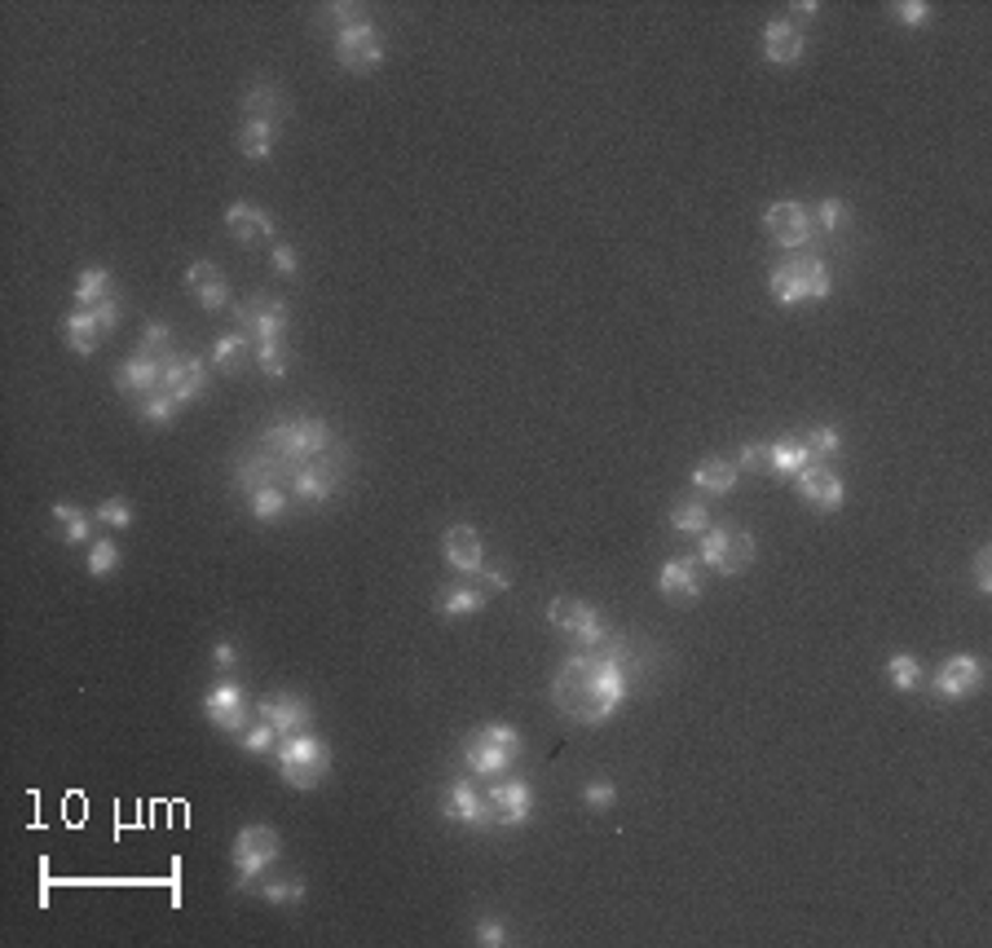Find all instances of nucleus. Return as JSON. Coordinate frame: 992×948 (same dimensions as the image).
<instances>
[{"label":"nucleus","instance_id":"nucleus-1","mask_svg":"<svg viewBox=\"0 0 992 948\" xmlns=\"http://www.w3.org/2000/svg\"><path fill=\"white\" fill-rule=\"evenodd\" d=\"M627 675L618 657L605 653H578L569 657L556 679H551V706L569 719V724H605L622 702H627Z\"/></svg>","mask_w":992,"mask_h":948},{"label":"nucleus","instance_id":"nucleus-2","mask_svg":"<svg viewBox=\"0 0 992 948\" xmlns=\"http://www.w3.org/2000/svg\"><path fill=\"white\" fill-rule=\"evenodd\" d=\"M768 287H772V300L785 309H798L807 300H824L834 292L830 266H824L820 256H790V261H777L768 270Z\"/></svg>","mask_w":992,"mask_h":948},{"label":"nucleus","instance_id":"nucleus-3","mask_svg":"<svg viewBox=\"0 0 992 948\" xmlns=\"http://www.w3.org/2000/svg\"><path fill=\"white\" fill-rule=\"evenodd\" d=\"M517 759H521V732L512 724H485L463 737V763L485 781L508 777Z\"/></svg>","mask_w":992,"mask_h":948},{"label":"nucleus","instance_id":"nucleus-4","mask_svg":"<svg viewBox=\"0 0 992 948\" xmlns=\"http://www.w3.org/2000/svg\"><path fill=\"white\" fill-rule=\"evenodd\" d=\"M278 759V777L292 786V790H318L331 772V750L326 741H318L313 732H292L278 741L274 750Z\"/></svg>","mask_w":992,"mask_h":948},{"label":"nucleus","instance_id":"nucleus-5","mask_svg":"<svg viewBox=\"0 0 992 948\" xmlns=\"http://www.w3.org/2000/svg\"><path fill=\"white\" fill-rule=\"evenodd\" d=\"M547 623L556 631H565L578 653H600L605 640H609V627H605L600 610L587 605V600H573V595H556L551 600V605H547Z\"/></svg>","mask_w":992,"mask_h":948},{"label":"nucleus","instance_id":"nucleus-6","mask_svg":"<svg viewBox=\"0 0 992 948\" xmlns=\"http://www.w3.org/2000/svg\"><path fill=\"white\" fill-rule=\"evenodd\" d=\"M697 561L715 574H746L755 565V534L736 530V526H710L706 534H697Z\"/></svg>","mask_w":992,"mask_h":948},{"label":"nucleus","instance_id":"nucleus-7","mask_svg":"<svg viewBox=\"0 0 992 948\" xmlns=\"http://www.w3.org/2000/svg\"><path fill=\"white\" fill-rule=\"evenodd\" d=\"M278 851H283V842H278V834L270 829V825H247V829H238V838H234V870H238V891H252L265 874H270V865L278 860Z\"/></svg>","mask_w":992,"mask_h":948},{"label":"nucleus","instance_id":"nucleus-8","mask_svg":"<svg viewBox=\"0 0 992 948\" xmlns=\"http://www.w3.org/2000/svg\"><path fill=\"white\" fill-rule=\"evenodd\" d=\"M331 446V428L322 419H292L265 433V451L278 455L283 464H309Z\"/></svg>","mask_w":992,"mask_h":948},{"label":"nucleus","instance_id":"nucleus-9","mask_svg":"<svg viewBox=\"0 0 992 948\" xmlns=\"http://www.w3.org/2000/svg\"><path fill=\"white\" fill-rule=\"evenodd\" d=\"M234 318H238L243 335L265 344V340H283L292 309H287V300H274V296H247L243 305H234Z\"/></svg>","mask_w":992,"mask_h":948},{"label":"nucleus","instance_id":"nucleus-10","mask_svg":"<svg viewBox=\"0 0 992 948\" xmlns=\"http://www.w3.org/2000/svg\"><path fill=\"white\" fill-rule=\"evenodd\" d=\"M203 715H208L221 732L243 737V732H247V719H252V702H247L243 684H234V679H216V684L208 688V698H203Z\"/></svg>","mask_w":992,"mask_h":948},{"label":"nucleus","instance_id":"nucleus-11","mask_svg":"<svg viewBox=\"0 0 992 948\" xmlns=\"http://www.w3.org/2000/svg\"><path fill=\"white\" fill-rule=\"evenodd\" d=\"M336 62L354 75H371L380 62H384V40L375 32V23H358V27H345L336 32Z\"/></svg>","mask_w":992,"mask_h":948},{"label":"nucleus","instance_id":"nucleus-12","mask_svg":"<svg viewBox=\"0 0 992 948\" xmlns=\"http://www.w3.org/2000/svg\"><path fill=\"white\" fill-rule=\"evenodd\" d=\"M442 816L463 829H499V816H494L485 790H476L472 781H450V790L442 799Z\"/></svg>","mask_w":992,"mask_h":948},{"label":"nucleus","instance_id":"nucleus-13","mask_svg":"<svg viewBox=\"0 0 992 948\" xmlns=\"http://www.w3.org/2000/svg\"><path fill=\"white\" fill-rule=\"evenodd\" d=\"M657 591L667 605H693V600L706 591V565L697 556H675L661 565L657 574Z\"/></svg>","mask_w":992,"mask_h":948},{"label":"nucleus","instance_id":"nucleus-14","mask_svg":"<svg viewBox=\"0 0 992 948\" xmlns=\"http://www.w3.org/2000/svg\"><path fill=\"white\" fill-rule=\"evenodd\" d=\"M794 494H798L803 503H811L816 512H839V507H843V477H839L830 464L811 459L807 468L794 472Z\"/></svg>","mask_w":992,"mask_h":948},{"label":"nucleus","instance_id":"nucleus-15","mask_svg":"<svg viewBox=\"0 0 992 948\" xmlns=\"http://www.w3.org/2000/svg\"><path fill=\"white\" fill-rule=\"evenodd\" d=\"M764 225H768L772 243H781V247H790V251H798V247L816 234V217H811V208H807V204H794V199L772 204V208L764 212Z\"/></svg>","mask_w":992,"mask_h":948},{"label":"nucleus","instance_id":"nucleus-16","mask_svg":"<svg viewBox=\"0 0 992 948\" xmlns=\"http://www.w3.org/2000/svg\"><path fill=\"white\" fill-rule=\"evenodd\" d=\"M983 688V662L979 657H970V653H953L948 662H940V670H935V698H944V702H966V698H975Z\"/></svg>","mask_w":992,"mask_h":948},{"label":"nucleus","instance_id":"nucleus-17","mask_svg":"<svg viewBox=\"0 0 992 948\" xmlns=\"http://www.w3.org/2000/svg\"><path fill=\"white\" fill-rule=\"evenodd\" d=\"M485 799H489L494 816H499V825H508V829H517L534 816V790L521 777H494L485 786Z\"/></svg>","mask_w":992,"mask_h":948},{"label":"nucleus","instance_id":"nucleus-18","mask_svg":"<svg viewBox=\"0 0 992 948\" xmlns=\"http://www.w3.org/2000/svg\"><path fill=\"white\" fill-rule=\"evenodd\" d=\"M208 389V362L199 354H163V393H173L182 406Z\"/></svg>","mask_w":992,"mask_h":948},{"label":"nucleus","instance_id":"nucleus-19","mask_svg":"<svg viewBox=\"0 0 992 948\" xmlns=\"http://www.w3.org/2000/svg\"><path fill=\"white\" fill-rule=\"evenodd\" d=\"M442 556L459 578H476L485 569V547H481V534L472 526H450L442 534Z\"/></svg>","mask_w":992,"mask_h":948},{"label":"nucleus","instance_id":"nucleus-20","mask_svg":"<svg viewBox=\"0 0 992 948\" xmlns=\"http://www.w3.org/2000/svg\"><path fill=\"white\" fill-rule=\"evenodd\" d=\"M257 719L274 724L283 737H292V732H309L313 706L305 698H296V693H274V698H261L257 702Z\"/></svg>","mask_w":992,"mask_h":948},{"label":"nucleus","instance_id":"nucleus-21","mask_svg":"<svg viewBox=\"0 0 992 948\" xmlns=\"http://www.w3.org/2000/svg\"><path fill=\"white\" fill-rule=\"evenodd\" d=\"M115 389L124 393V397H150V393H159L163 389V358H150V354H133L120 371H115Z\"/></svg>","mask_w":992,"mask_h":948},{"label":"nucleus","instance_id":"nucleus-22","mask_svg":"<svg viewBox=\"0 0 992 948\" xmlns=\"http://www.w3.org/2000/svg\"><path fill=\"white\" fill-rule=\"evenodd\" d=\"M225 230L234 234V243L252 247L261 238H274V217L265 208H252V204H230L225 208Z\"/></svg>","mask_w":992,"mask_h":948},{"label":"nucleus","instance_id":"nucleus-23","mask_svg":"<svg viewBox=\"0 0 992 948\" xmlns=\"http://www.w3.org/2000/svg\"><path fill=\"white\" fill-rule=\"evenodd\" d=\"M803 32L790 23V19H772L768 27H764V58L772 62V66H794L798 58H803Z\"/></svg>","mask_w":992,"mask_h":948},{"label":"nucleus","instance_id":"nucleus-24","mask_svg":"<svg viewBox=\"0 0 992 948\" xmlns=\"http://www.w3.org/2000/svg\"><path fill=\"white\" fill-rule=\"evenodd\" d=\"M340 485V468H326V464H300L292 472V494L300 503H326Z\"/></svg>","mask_w":992,"mask_h":948},{"label":"nucleus","instance_id":"nucleus-25","mask_svg":"<svg viewBox=\"0 0 992 948\" xmlns=\"http://www.w3.org/2000/svg\"><path fill=\"white\" fill-rule=\"evenodd\" d=\"M62 331H66V344H71L79 358L98 354V344H102V335H107V327H102V318H98L94 309H71V313L62 318Z\"/></svg>","mask_w":992,"mask_h":948},{"label":"nucleus","instance_id":"nucleus-26","mask_svg":"<svg viewBox=\"0 0 992 948\" xmlns=\"http://www.w3.org/2000/svg\"><path fill=\"white\" fill-rule=\"evenodd\" d=\"M186 287H190V296H195L203 309H221V305L230 300V283H225V274H221L212 261H195V266L186 270Z\"/></svg>","mask_w":992,"mask_h":948},{"label":"nucleus","instance_id":"nucleus-27","mask_svg":"<svg viewBox=\"0 0 992 948\" xmlns=\"http://www.w3.org/2000/svg\"><path fill=\"white\" fill-rule=\"evenodd\" d=\"M257 362V349H252V335H243V331H230V335H216L212 344V367L225 371V375H238Z\"/></svg>","mask_w":992,"mask_h":948},{"label":"nucleus","instance_id":"nucleus-28","mask_svg":"<svg viewBox=\"0 0 992 948\" xmlns=\"http://www.w3.org/2000/svg\"><path fill=\"white\" fill-rule=\"evenodd\" d=\"M243 111L247 120H261V124H278L292 115V102L274 89V84H247V94H243Z\"/></svg>","mask_w":992,"mask_h":948},{"label":"nucleus","instance_id":"nucleus-29","mask_svg":"<svg viewBox=\"0 0 992 948\" xmlns=\"http://www.w3.org/2000/svg\"><path fill=\"white\" fill-rule=\"evenodd\" d=\"M433 605H437L442 618H468V614H481L485 610V591L472 587V582H450V587L437 591Z\"/></svg>","mask_w":992,"mask_h":948},{"label":"nucleus","instance_id":"nucleus-30","mask_svg":"<svg viewBox=\"0 0 992 948\" xmlns=\"http://www.w3.org/2000/svg\"><path fill=\"white\" fill-rule=\"evenodd\" d=\"M741 481V468L728 464V459H702L693 468V490L697 494H732Z\"/></svg>","mask_w":992,"mask_h":948},{"label":"nucleus","instance_id":"nucleus-31","mask_svg":"<svg viewBox=\"0 0 992 948\" xmlns=\"http://www.w3.org/2000/svg\"><path fill=\"white\" fill-rule=\"evenodd\" d=\"M115 296V287H111V274L107 270H98V266H89L85 274L75 279V309H98L102 300H111Z\"/></svg>","mask_w":992,"mask_h":948},{"label":"nucleus","instance_id":"nucleus-32","mask_svg":"<svg viewBox=\"0 0 992 948\" xmlns=\"http://www.w3.org/2000/svg\"><path fill=\"white\" fill-rule=\"evenodd\" d=\"M238 150H243L247 159H252V163L270 159V155H274V124L243 120V128H238Z\"/></svg>","mask_w":992,"mask_h":948},{"label":"nucleus","instance_id":"nucleus-33","mask_svg":"<svg viewBox=\"0 0 992 948\" xmlns=\"http://www.w3.org/2000/svg\"><path fill=\"white\" fill-rule=\"evenodd\" d=\"M53 521H58V530H62V539L71 543V547H85L89 543V534H94V526H89V516L79 512L75 503H53Z\"/></svg>","mask_w":992,"mask_h":948},{"label":"nucleus","instance_id":"nucleus-34","mask_svg":"<svg viewBox=\"0 0 992 948\" xmlns=\"http://www.w3.org/2000/svg\"><path fill=\"white\" fill-rule=\"evenodd\" d=\"M768 446H772V477H794L798 468L811 464V451L803 446V438H781Z\"/></svg>","mask_w":992,"mask_h":948},{"label":"nucleus","instance_id":"nucleus-35","mask_svg":"<svg viewBox=\"0 0 992 948\" xmlns=\"http://www.w3.org/2000/svg\"><path fill=\"white\" fill-rule=\"evenodd\" d=\"M247 507H252V521L270 526V521H278V516L287 512V490L283 485H261V490L247 494Z\"/></svg>","mask_w":992,"mask_h":948},{"label":"nucleus","instance_id":"nucleus-36","mask_svg":"<svg viewBox=\"0 0 992 948\" xmlns=\"http://www.w3.org/2000/svg\"><path fill=\"white\" fill-rule=\"evenodd\" d=\"M886 679L895 693H914V688L922 684V662L914 653H891L886 657Z\"/></svg>","mask_w":992,"mask_h":948},{"label":"nucleus","instance_id":"nucleus-37","mask_svg":"<svg viewBox=\"0 0 992 948\" xmlns=\"http://www.w3.org/2000/svg\"><path fill=\"white\" fill-rule=\"evenodd\" d=\"M671 526L680 530V534H706L710 530V507L702 503V498H684V503H675L671 507Z\"/></svg>","mask_w":992,"mask_h":948},{"label":"nucleus","instance_id":"nucleus-38","mask_svg":"<svg viewBox=\"0 0 992 948\" xmlns=\"http://www.w3.org/2000/svg\"><path fill=\"white\" fill-rule=\"evenodd\" d=\"M803 446L811 451V459H820V464H830L839 451H843V433L834 423H820V428H811V433L803 438Z\"/></svg>","mask_w":992,"mask_h":948},{"label":"nucleus","instance_id":"nucleus-39","mask_svg":"<svg viewBox=\"0 0 992 948\" xmlns=\"http://www.w3.org/2000/svg\"><path fill=\"white\" fill-rule=\"evenodd\" d=\"M177 410H182V402L173 397V393H150V397H141V406H137V415H141V423H173L177 419Z\"/></svg>","mask_w":992,"mask_h":948},{"label":"nucleus","instance_id":"nucleus-40","mask_svg":"<svg viewBox=\"0 0 992 948\" xmlns=\"http://www.w3.org/2000/svg\"><path fill=\"white\" fill-rule=\"evenodd\" d=\"M257 891H261L265 904H300L305 900V883L300 878H265V883H257Z\"/></svg>","mask_w":992,"mask_h":948},{"label":"nucleus","instance_id":"nucleus-41","mask_svg":"<svg viewBox=\"0 0 992 948\" xmlns=\"http://www.w3.org/2000/svg\"><path fill=\"white\" fill-rule=\"evenodd\" d=\"M257 367L270 375V380H278V375H287V367H292V349L283 340H265V344H257Z\"/></svg>","mask_w":992,"mask_h":948},{"label":"nucleus","instance_id":"nucleus-42","mask_svg":"<svg viewBox=\"0 0 992 948\" xmlns=\"http://www.w3.org/2000/svg\"><path fill=\"white\" fill-rule=\"evenodd\" d=\"M238 741H243V750H247V754H274V750H278V741H283V732H278L274 724L257 719V724L247 728Z\"/></svg>","mask_w":992,"mask_h":948},{"label":"nucleus","instance_id":"nucleus-43","mask_svg":"<svg viewBox=\"0 0 992 948\" xmlns=\"http://www.w3.org/2000/svg\"><path fill=\"white\" fill-rule=\"evenodd\" d=\"M115 569H120V547H115L111 539L89 543V574H94V578H107V574H115Z\"/></svg>","mask_w":992,"mask_h":948},{"label":"nucleus","instance_id":"nucleus-44","mask_svg":"<svg viewBox=\"0 0 992 948\" xmlns=\"http://www.w3.org/2000/svg\"><path fill=\"white\" fill-rule=\"evenodd\" d=\"M891 19L900 27H931V5H927V0H895Z\"/></svg>","mask_w":992,"mask_h":948},{"label":"nucleus","instance_id":"nucleus-45","mask_svg":"<svg viewBox=\"0 0 992 948\" xmlns=\"http://www.w3.org/2000/svg\"><path fill=\"white\" fill-rule=\"evenodd\" d=\"M318 19H322L326 27L345 32V27H358V23H367V10H362V5H322V10H318Z\"/></svg>","mask_w":992,"mask_h":948},{"label":"nucleus","instance_id":"nucleus-46","mask_svg":"<svg viewBox=\"0 0 992 948\" xmlns=\"http://www.w3.org/2000/svg\"><path fill=\"white\" fill-rule=\"evenodd\" d=\"M811 217H816V230L834 234V230H843V221H847V204H843V199H820Z\"/></svg>","mask_w":992,"mask_h":948},{"label":"nucleus","instance_id":"nucleus-47","mask_svg":"<svg viewBox=\"0 0 992 948\" xmlns=\"http://www.w3.org/2000/svg\"><path fill=\"white\" fill-rule=\"evenodd\" d=\"M94 516H98L102 526H115V530H128V526H133V507H128V498H102Z\"/></svg>","mask_w":992,"mask_h":948},{"label":"nucleus","instance_id":"nucleus-48","mask_svg":"<svg viewBox=\"0 0 992 948\" xmlns=\"http://www.w3.org/2000/svg\"><path fill=\"white\" fill-rule=\"evenodd\" d=\"M169 340H173V327H169V322H150V327L141 331V354H150V358L173 354V349H169Z\"/></svg>","mask_w":992,"mask_h":948},{"label":"nucleus","instance_id":"nucleus-49","mask_svg":"<svg viewBox=\"0 0 992 948\" xmlns=\"http://www.w3.org/2000/svg\"><path fill=\"white\" fill-rule=\"evenodd\" d=\"M583 803H587L592 812H609V808L618 803V786H613V781H587V786H583Z\"/></svg>","mask_w":992,"mask_h":948},{"label":"nucleus","instance_id":"nucleus-50","mask_svg":"<svg viewBox=\"0 0 992 948\" xmlns=\"http://www.w3.org/2000/svg\"><path fill=\"white\" fill-rule=\"evenodd\" d=\"M741 468L772 477V446L768 442H746V446H741Z\"/></svg>","mask_w":992,"mask_h":948},{"label":"nucleus","instance_id":"nucleus-51","mask_svg":"<svg viewBox=\"0 0 992 948\" xmlns=\"http://www.w3.org/2000/svg\"><path fill=\"white\" fill-rule=\"evenodd\" d=\"M476 944H485V948H504V944H508V926L494 922V918H481V922H476Z\"/></svg>","mask_w":992,"mask_h":948},{"label":"nucleus","instance_id":"nucleus-52","mask_svg":"<svg viewBox=\"0 0 992 948\" xmlns=\"http://www.w3.org/2000/svg\"><path fill=\"white\" fill-rule=\"evenodd\" d=\"M975 591L979 595H992V547H979L975 552Z\"/></svg>","mask_w":992,"mask_h":948},{"label":"nucleus","instance_id":"nucleus-53","mask_svg":"<svg viewBox=\"0 0 992 948\" xmlns=\"http://www.w3.org/2000/svg\"><path fill=\"white\" fill-rule=\"evenodd\" d=\"M212 666H216V670H234V666H238V649H234L230 640L212 644Z\"/></svg>","mask_w":992,"mask_h":948},{"label":"nucleus","instance_id":"nucleus-54","mask_svg":"<svg viewBox=\"0 0 992 948\" xmlns=\"http://www.w3.org/2000/svg\"><path fill=\"white\" fill-rule=\"evenodd\" d=\"M274 270H278V274H287V279L300 270V266H296V247H287V243H278V247H274Z\"/></svg>","mask_w":992,"mask_h":948},{"label":"nucleus","instance_id":"nucleus-55","mask_svg":"<svg viewBox=\"0 0 992 948\" xmlns=\"http://www.w3.org/2000/svg\"><path fill=\"white\" fill-rule=\"evenodd\" d=\"M481 582L489 587V591H508L512 582H508V574L504 569H481Z\"/></svg>","mask_w":992,"mask_h":948},{"label":"nucleus","instance_id":"nucleus-56","mask_svg":"<svg viewBox=\"0 0 992 948\" xmlns=\"http://www.w3.org/2000/svg\"><path fill=\"white\" fill-rule=\"evenodd\" d=\"M794 14H820V5H816V0H798Z\"/></svg>","mask_w":992,"mask_h":948}]
</instances>
